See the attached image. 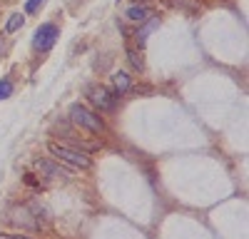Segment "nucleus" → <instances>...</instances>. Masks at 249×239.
<instances>
[{
  "label": "nucleus",
  "mask_w": 249,
  "mask_h": 239,
  "mask_svg": "<svg viewBox=\"0 0 249 239\" xmlns=\"http://www.w3.org/2000/svg\"><path fill=\"white\" fill-rule=\"evenodd\" d=\"M48 150H50V154H53L55 159H62V162H68V165H72V167L88 170V167L92 165V159H90V154H88V152L72 150V147H68V145L50 142V145H48Z\"/></svg>",
  "instance_id": "1"
},
{
  "label": "nucleus",
  "mask_w": 249,
  "mask_h": 239,
  "mask_svg": "<svg viewBox=\"0 0 249 239\" xmlns=\"http://www.w3.org/2000/svg\"><path fill=\"white\" fill-rule=\"evenodd\" d=\"M70 122L82 127V130H88L92 135H100V132H105V122L88 107H82V105H72L70 107Z\"/></svg>",
  "instance_id": "2"
},
{
  "label": "nucleus",
  "mask_w": 249,
  "mask_h": 239,
  "mask_svg": "<svg viewBox=\"0 0 249 239\" xmlns=\"http://www.w3.org/2000/svg\"><path fill=\"white\" fill-rule=\"evenodd\" d=\"M57 35H60L57 25H53V23L40 25V28L35 30V35H33V48H35V50H50V48L55 45Z\"/></svg>",
  "instance_id": "3"
},
{
  "label": "nucleus",
  "mask_w": 249,
  "mask_h": 239,
  "mask_svg": "<svg viewBox=\"0 0 249 239\" xmlns=\"http://www.w3.org/2000/svg\"><path fill=\"white\" fill-rule=\"evenodd\" d=\"M88 100H90L97 110H105V112L115 110V95H112L107 87H102V85L88 87Z\"/></svg>",
  "instance_id": "4"
},
{
  "label": "nucleus",
  "mask_w": 249,
  "mask_h": 239,
  "mask_svg": "<svg viewBox=\"0 0 249 239\" xmlns=\"http://www.w3.org/2000/svg\"><path fill=\"white\" fill-rule=\"evenodd\" d=\"M37 170L43 172L48 179H70L68 177V172L62 170L55 159H37Z\"/></svg>",
  "instance_id": "5"
},
{
  "label": "nucleus",
  "mask_w": 249,
  "mask_h": 239,
  "mask_svg": "<svg viewBox=\"0 0 249 239\" xmlns=\"http://www.w3.org/2000/svg\"><path fill=\"white\" fill-rule=\"evenodd\" d=\"M127 17L135 20V23H140V25H144V23H147V20L152 17V10L144 8V5H132V8L127 10Z\"/></svg>",
  "instance_id": "6"
},
{
  "label": "nucleus",
  "mask_w": 249,
  "mask_h": 239,
  "mask_svg": "<svg viewBox=\"0 0 249 239\" xmlns=\"http://www.w3.org/2000/svg\"><path fill=\"white\" fill-rule=\"evenodd\" d=\"M112 85H115V92L117 95H124V92L132 87V80H130L127 72H115L112 75Z\"/></svg>",
  "instance_id": "7"
},
{
  "label": "nucleus",
  "mask_w": 249,
  "mask_h": 239,
  "mask_svg": "<svg viewBox=\"0 0 249 239\" xmlns=\"http://www.w3.org/2000/svg\"><path fill=\"white\" fill-rule=\"evenodd\" d=\"M157 23H160V20H155V17H150V20H147V25H144V28H142V33H137V43H140V48L144 45V37H147V35H150V33H152V30L157 28Z\"/></svg>",
  "instance_id": "8"
},
{
  "label": "nucleus",
  "mask_w": 249,
  "mask_h": 239,
  "mask_svg": "<svg viewBox=\"0 0 249 239\" xmlns=\"http://www.w3.org/2000/svg\"><path fill=\"white\" fill-rule=\"evenodd\" d=\"M23 23H25V15H20V13H15V15H10V20H8V25H5V30H8V33H15L18 28H23Z\"/></svg>",
  "instance_id": "9"
},
{
  "label": "nucleus",
  "mask_w": 249,
  "mask_h": 239,
  "mask_svg": "<svg viewBox=\"0 0 249 239\" xmlns=\"http://www.w3.org/2000/svg\"><path fill=\"white\" fill-rule=\"evenodd\" d=\"M127 60H130V65H132L135 70H142V68H144V63H142V55H140L137 50H132V48H127Z\"/></svg>",
  "instance_id": "10"
},
{
  "label": "nucleus",
  "mask_w": 249,
  "mask_h": 239,
  "mask_svg": "<svg viewBox=\"0 0 249 239\" xmlns=\"http://www.w3.org/2000/svg\"><path fill=\"white\" fill-rule=\"evenodd\" d=\"M13 95V83L10 80H0V100H8Z\"/></svg>",
  "instance_id": "11"
},
{
  "label": "nucleus",
  "mask_w": 249,
  "mask_h": 239,
  "mask_svg": "<svg viewBox=\"0 0 249 239\" xmlns=\"http://www.w3.org/2000/svg\"><path fill=\"white\" fill-rule=\"evenodd\" d=\"M43 3H45V0H28V3H25V13H35Z\"/></svg>",
  "instance_id": "12"
},
{
  "label": "nucleus",
  "mask_w": 249,
  "mask_h": 239,
  "mask_svg": "<svg viewBox=\"0 0 249 239\" xmlns=\"http://www.w3.org/2000/svg\"><path fill=\"white\" fill-rule=\"evenodd\" d=\"M0 239H30L25 234H0Z\"/></svg>",
  "instance_id": "13"
}]
</instances>
